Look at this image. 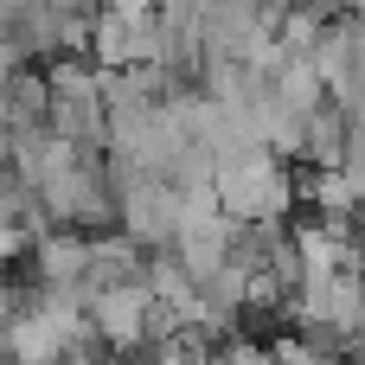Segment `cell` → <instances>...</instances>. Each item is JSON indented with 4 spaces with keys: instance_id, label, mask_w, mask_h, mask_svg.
Instances as JSON below:
<instances>
[{
    "instance_id": "obj_2",
    "label": "cell",
    "mask_w": 365,
    "mask_h": 365,
    "mask_svg": "<svg viewBox=\"0 0 365 365\" xmlns=\"http://www.w3.org/2000/svg\"><path fill=\"white\" fill-rule=\"evenodd\" d=\"M115 231H128L141 250H173L186 231V192L167 180H141V186L115 192Z\"/></svg>"
},
{
    "instance_id": "obj_6",
    "label": "cell",
    "mask_w": 365,
    "mask_h": 365,
    "mask_svg": "<svg viewBox=\"0 0 365 365\" xmlns=\"http://www.w3.org/2000/svg\"><path fill=\"white\" fill-rule=\"evenodd\" d=\"M359 359H365V353H359Z\"/></svg>"
},
{
    "instance_id": "obj_3",
    "label": "cell",
    "mask_w": 365,
    "mask_h": 365,
    "mask_svg": "<svg viewBox=\"0 0 365 365\" xmlns=\"http://www.w3.org/2000/svg\"><path fill=\"white\" fill-rule=\"evenodd\" d=\"M148 314H154V295L148 282H122V289H96L90 295V327L109 353H141L148 346Z\"/></svg>"
},
{
    "instance_id": "obj_5",
    "label": "cell",
    "mask_w": 365,
    "mask_h": 365,
    "mask_svg": "<svg viewBox=\"0 0 365 365\" xmlns=\"http://www.w3.org/2000/svg\"><path fill=\"white\" fill-rule=\"evenodd\" d=\"M359 58H365V13H359Z\"/></svg>"
},
{
    "instance_id": "obj_1",
    "label": "cell",
    "mask_w": 365,
    "mask_h": 365,
    "mask_svg": "<svg viewBox=\"0 0 365 365\" xmlns=\"http://www.w3.org/2000/svg\"><path fill=\"white\" fill-rule=\"evenodd\" d=\"M212 192H218L225 218H237V225H282V218H289V205L302 199V180L289 173V160H282V154L257 148V154L225 160V167H218V180H212Z\"/></svg>"
},
{
    "instance_id": "obj_4",
    "label": "cell",
    "mask_w": 365,
    "mask_h": 365,
    "mask_svg": "<svg viewBox=\"0 0 365 365\" xmlns=\"http://www.w3.org/2000/svg\"><path fill=\"white\" fill-rule=\"evenodd\" d=\"M13 141H19V135H13V122L0 115V167H13Z\"/></svg>"
}]
</instances>
